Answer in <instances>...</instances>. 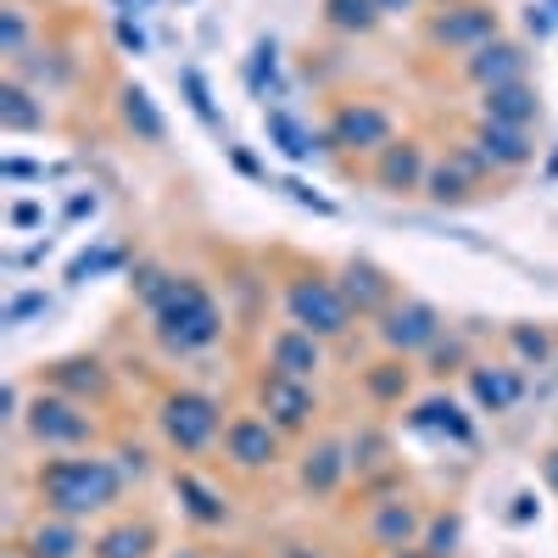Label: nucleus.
<instances>
[{
    "instance_id": "obj_1",
    "label": "nucleus",
    "mask_w": 558,
    "mask_h": 558,
    "mask_svg": "<svg viewBox=\"0 0 558 558\" xmlns=\"http://www.w3.org/2000/svg\"><path fill=\"white\" fill-rule=\"evenodd\" d=\"M123 463L96 458V452H57L34 470V497L45 502V514H62V520H96L107 508L123 502Z\"/></svg>"
},
{
    "instance_id": "obj_2",
    "label": "nucleus",
    "mask_w": 558,
    "mask_h": 558,
    "mask_svg": "<svg viewBox=\"0 0 558 558\" xmlns=\"http://www.w3.org/2000/svg\"><path fill=\"white\" fill-rule=\"evenodd\" d=\"M151 330L173 357H196V352H213L223 341V313H218V302L202 279L173 274V286L151 307Z\"/></svg>"
},
{
    "instance_id": "obj_3",
    "label": "nucleus",
    "mask_w": 558,
    "mask_h": 558,
    "mask_svg": "<svg viewBox=\"0 0 558 558\" xmlns=\"http://www.w3.org/2000/svg\"><path fill=\"white\" fill-rule=\"evenodd\" d=\"M157 425H162V441L179 452V458H202L213 441H223V402L213 391H196V386H179L157 402Z\"/></svg>"
},
{
    "instance_id": "obj_4",
    "label": "nucleus",
    "mask_w": 558,
    "mask_h": 558,
    "mask_svg": "<svg viewBox=\"0 0 558 558\" xmlns=\"http://www.w3.org/2000/svg\"><path fill=\"white\" fill-rule=\"evenodd\" d=\"M23 430L45 452H84L96 441V413H89V402H73L62 391H39L23 408Z\"/></svg>"
},
{
    "instance_id": "obj_5",
    "label": "nucleus",
    "mask_w": 558,
    "mask_h": 558,
    "mask_svg": "<svg viewBox=\"0 0 558 558\" xmlns=\"http://www.w3.org/2000/svg\"><path fill=\"white\" fill-rule=\"evenodd\" d=\"M286 318L296 324V330L318 336V341H341L352 330V302H347V291L336 286V279L296 274V279H286Z\"/></svg>"
},
{
    "instance_id": "obj_6",
    "label": "nucleus",
    "mask_w": 558,
    "mask_h": 558,
    "mask_svg": "<svg viewBox=\"0 0 558 558\" xmlns=\"http://www.w3.org/2000/svg\"><path fill=\"white\" fill-rule=\"evenodd\" d=\"M397 140V118L368 101V96H352L330 112V123H324V151H347V157H380L386 146Z\"/></svg>"
},
{
    "instance_id": "obj_7",
    "label": "nucleus",
    "mask_w": 558,
    "mask_h": 558,
    "mask_svg": "<svg viewBox=\"0 0 558 558\" xmlns=\"http://www.w3.org/2000/svg\"><path fill=\"white\" fill-rule=\"evenodd\" d=\"M279 452H286V430H279L268 413H235L223 425V458H229V470L263 475V470H274V463H279Z\"/></svg>"
},
{
    "instance_id": "obj_8",
    "label": "nucleus",
    "mask_w": 558,
    "mask_h": 558,
    "mask_svg": "<svg viewBox=\"0 0 558 558\" xmlns=\"http://www.w3.org/2000/svg\"><path fill=\"white\" fill-rule=\"evenodd\" d=\"M486 184H492V162L470 146V140H463V146H452L447 157L430 162L425 202H436V207H458V202H475Z\"/></svg>"
},
{
    "instance_id": "obj_9",
    "label": "nucleus",
    "mask_w": 558,
    "mask_h": 558,
    "mask_svg": "<svg viewBox=\"0 0 558 558\" xmlns=\"http://www.w3.org/2000/svg\"><path fill=\"white\" fill-rule=\"evenodd\" d=\"M375 330H380V341H386L391 357H413V352H430V347L441 341L447 318H441L430 302L402 296V302H391V307L375 318Z\"/></svg>"
},
{
    "instance_id": "obj_10",
    "label": "nucleus",
    "mask_w": 558,
    "mask_h": 558,
    "mask_svg": "<svg viewBox=\"0 0 558 558\" xmlns=\"http://www.w3.org/2000/svg\"><path fill=\"white\" fill-rule=\"evenodd\" d=\"M257 402H263V413H268L286 436H302L313 418H318V391H313V380H291V375H279V368H263Z\"/></svg>"
},
{
    "instance_id": "obj_11",
    "label": "nucleus",
    "mask_w": 558,
    "mask_h": 558,
    "mask_svg": "<svg viewBox=\"0 0 558 558\" xmlns=\"http://www.w3.org/2000/svg\"><path fill=\"white\" fill-rule=\"evenodd\" d=\"M430 151H425V140H413V134H402V140H391V146L375 157V184L386 196H425V179H430Z\"/></svg>"
},
{
    "instance_id": "obj_12",
    "label": "nucleus",
    "mask_w": 558,
    "mask_h": 558,
    "mask_svg": "<svg viewBox=\"0 0 558 558\" xmlns=\"http://www.w3.org/2000/svg\"><path fill=\"white\" fill-rule=\"evenodd\" d=\"M502 34V23H497V12L492 7H481V0H470V7H452V12H441L436 23H430V45L436 51H463V57H475L486 39H497Z\"/></svg>"
},
{
    "instance_id": "obj_13",
    "label": "nucleus",
    "mask_w": 558,
    "mask_h": 558,
    "mask_svg": "<svg viewBox=\"0 0 558 558\" xmlns=\"http://www.w3.org/2000/svg\"><path fill=\"white\" fill-rule=\"evenodd\" d=\"M525 68H531V57H525V45L520 39H486L475 57H463V78H470L475 89H497V84H520L525 78Z\"/></svg>"
},
{
    "instance_id": "obj_14",
    "label": "nucleus",
    "mask_w": 558,
    "mask_h": 558,
    "mask_svg": "<svg viewBox=\"0 0 558 558\" xmlns=\"http://www.w3.org/2000/svg\"><path fill=\"white\" fill-rule=\"evenodd\" d=\"M363 536H368V547H380V553L418 547V536H425V520H418V508H413L408 497H386V502L368 508Z\"/></svg>"
},
{
    "instance_id": "obj_15",
    "label": "nucleus",
    "mask_w": 558,
    "mask_h": 558,
    "mask_svg": "<svg viewBox=\"0 0 558 558\" xmlns=\"http://www.w3.org/2000/svg\"><path fill=\"white\" fill-rule=\"evenodd\" d=\"M470 146L492 162V173H520L525 162H536V140L531 129H508V123H475L470 129Z\"/></svg>"
},
{
    "instance_id": "obj_16",
    "label": "nucleus",
    "mask_w": 558,
    "mask_h": 558,
    "mask_svg": "<svg viewBox=\"0 0 558 558\" xmlns=\"http://www.w3.org/2000/svg\"><path fill=\"white\" fill-rule=\"evenodd\" d=\"M470 380V397L481 413H508L525 402V368H508V363H470L463 368Z\"/></svg>"
},
{
    "instance_id": "obj_17",
    "label": "nucleus",
    "mask_w": 558,
    "mask_h": 558,
    "mask_svg": "<svg viewBox=\"0 0 558 558\" xmlns=\"http://www.w3.org/2000/svg\"><path fill=\"white\" fill-rule=\"evenodd\" d=\"M347 475H352V452H347V441H336V436H318V441L302 452V470H296V481H302L307 497H336Z\"/></svg>"
},
{
    "instance_id": "obj_18",
    "label": "nucleus",
    "mask_w": 558,
    "mask_h": 558,
    "mask_svg": "<svg viewBox=\"0 0 558 558\" xmlns=\"http://www.w3.org/2000/svg\"><path fill=\"white\" fill-rule=\"evenodd\" d=\"M336 286L347 291V302H352V313H357V318H380V313L397 302L391 274H386V268H375V263H363V257H352V263L341 268Z\"/></svg>"
},
{
    "instance_id": "obj_19",
    "label": "nucleus",
    "mask_w": 558,
    "mask_h": 558,
    "mask_svg": "<svg viewBox=\"0 0 558 558\" xmlns=\"http://www.w3.org/2000/svg\"><path fill=\"white\" fill-rule=\"evenodd\" d=\"M263 134H268V146L286 162H313V151H324V134H313L286 101L263 107Z\"/></svg>"
},
{
    "instance_id": "obj_20",
    "label": "nucleus",
    "mask_w": 558,
    "mask_h": 558,
    "mask_svg": "<svg viewBox=\"0 0 558 558\" xmlns=\"http://www.w3.org/2000/svg\"><path fill=\"white\" fill-rule=\"evenodd\" d=\"M268 368H279V375H291V380H313L324 368V341L296 330V324H286V330L268 341Z\"/></svg>"
},
{
    "instance_id": "obj_21",
    "label": "nucleus",
    "mask_w": 558,
    "mask_h": 558,
    "mask_svg": "<svg viewBox=\"0 0 558 558\" xmlns=\"http://www.w3.org/2000/svg\"><path fill=\"white\" fill-rule=\"evenodd\" d=\"M481 118H486V123H508V129H531V123L542 118V96L531 89V78L481 89Z\"/></svg>"
},
{
    "instance_id": "obj_22",
    "label": "nucleus",
    "mask_w": 558,
    "mask_h": 558,
    "mask_svg": "<svg viewBox=\"0 0 558 558\" xmlns=\"http://www.w3.org/2000/svg\"><path fill=\"white\" fill-rule=\"evenodd\" d=\"M51 375V391L73 397V402H101L112 391V375H107V363L101 357H62L45 368Z\"/></svg>"
},
{
    "instance_id": "obj_23",
    "label": "nucleus",
    "mask_w": 558,
    "mask_h": 558,
    "mask_svg": "<svg viewBox=\"0 0 558 558\" xmlns=\"http://www.w3.org/2000/svg\"><path fill=\"white\" fill-rule=\"evenodd\" d=\"M23 558H78L89 542H84V531H78V520H62V514H45V520H34L28 531H23Z\"/></svg>"
},
{
    "instance_id": "obj_24",
    "label": "nucleus",
    "mask_w": 558,
    "mask_h": 558,
    "mask_svg": "<svg viewBox=\"0 0 558 558\" xmlns=\"http://www.w3.org/2000/svg\"><path fill=\"white\" fill-rule=\"evenodd\" d=\"M173 497L184 502V514H191L202 531L229 525V502H223V492H218V486H207L196 470H173Z\"/></svg>"
},
{
    "instance_id": "obj_25",
    "label": "nucleus",
    "mask_w": 558,
    "mask_h": 558,
    "mask_svg": "<svg viewBox=\"0 0 558 558\" xmlns=\"http://www.w3.org/2000/svg\"><path fill=\"white\" fill-rule=\"evenodd\" d=\"M151 547H157L151 520H118L89 542V558H151Z\"/></svg>"
},
{
    "instance_id": "obj_26",
    "label": "nucleus",
    "mask_w": 558,
    "mask_h": 558,
    "mask_svg": "<svg viewBox=\"0 0 558 558\" xmlns=\"http://www.w3.org/2000/svg\"><path fill=\"white\" fill-rule=\"evenodd\" d=\"M413 425H418V430H436V436H447V441H458V447H475L470 413H463V402H452V397H425V402L413 408Z\"/></svg>"
},
{
    "instance_id": "obj_27",
    "label": "nucleus",
    "mask_w": 558,
    "mask_h": 558,
    "mask_svg": "<svg viewBox=\"0 0 558 558\" xmlns=\"http://www.w3.org/2000/svg\"><path fill=\"white\" fill-rule=\"evenodd\" d=\"M118 112H123V129L140 140V146H162V140H168V123H162L157 101L140 84H123L118 89Z\"/></svg>"
},
{
    "instance_id": "obj_28",
    "label": "nucleus",
    "mask_w": 558,
    "mask_h": 558,
    "mask_svg": "<svg viewBox=\"0 0 558 558\" xmlns=\"http://www.w3.org/2000/svg\"><path fill=\"white\" fill-rule=\"evenodd\" d=\"M0 129L7 134L45 129V107L34 101V89H23V78H12V73H7V84H0Z\"/></svg>"
},
{
    "instance_id": "obj_29",
    "label": "nucleus",
    "mask_w": 558,
    "mask_h": 558,
    "mask_svg": "<svg viewBox=\"0 0 558 558\" xmlns=\"http://www.w3.org/2000/svg\"><path fill=\"white\" fill-rule=\"evenodd\" d=\"M246 89H252V96H257L263 107H274L279 96H286V84H279V45H274V39H257V45H252Z\"/></svg>"
},
{
    "instance_id": "obj_30",
    "label": "nucleus",
    "mask_w": 558,
    "mask_h": 558,
    "mask_svg": "<svg viewBox=\"0 0 558 558\" xmlns=\"http://www.w3.org/2000/svg\"><path fill=\"white\" fill-rule=\"evenodd\" d=\"M508 347L525 368H553L558 363V336L547 324H508Z\"/></svg>"
},
{
    "instance_id": "obj_31",
    "label": "nucleus",
    "mask_w": 558,
    "mask_h": 558,
    "mask_svg": "<svg viewBox=\"0 0 558 558\" xmlns=\"http://www.w3.org/2000/svg\"><path fill=\"white\" fill-rule=\"evenodd\" d=\"M363 391L375 397L380 408H391V402H408V391H413V375H408V363H402V357L368 363V368H363Z\"/></svg>"
},
{
    "instance_id": "obj_32",
    "label": "nucleus",
    "mask_w": 558,
    "mask_h": 558,
    "mask_svg": "<svg viewBox=\"0 0 558 558\" xmlns=\"http://www.w3.org/2000/svg\"><path fill=\"white\" fill-rule=\"evenodd\" d=\"M386 12L375 7V0H324V23H330L336 34H368Z\"/></svg>"
},
{
    "instance_id": "obj_33",
    "label": "nucleus",
    "mask_w": 558,
    "mask_h": 558,
    "mask_svg": "<svg viewBox=\"0 0 558 558\" xmlns=\"http://www.w3.org/2000/svg\"><path fill=\"white\" fill-rule=\"evenodd\" d=\"M112 268H123V246L101 241L96 252H78V257L68 263V286H84V279H101V274H112Z\"/></svg>"
},
{
    "instance_id": "obj_34",
    "label": "nucleus",
    "mask_w": 558,
    "mask_h": 558,
    "mask_svg": "<svg viewBox=\"0 0 558 558\" xmlns=\"http://www.w3.org/2000/svg\"><path fill=\"white\" fill-rule=\"evenodd\" d=\"M458 542H463V520H458V514H447V508H441L436 520H425V536H418V547H425L430 558H452V553H458Z\"/></svg>"
},
{
    "instance_id": "obj_35",
    "label": "nucleus",
    "mask_w": 558,
    "mask_h": 558,
    "mask_svg": "<svg viewBox=\"0 0 558 558\" xmlns=\"http://www.w3.org/2000/svg\"><path fill=\"white\" fill-rule=\"evenodd\" d=\"M347 452H352V470H357V475H368V470H386L391 441H386L380 430H357V436L347 441Z\"/></svg>"
},
{
    "instance_id": "obj_36",
    "label": "nucleus",
    "mask_w": 558,
    "mask_h": 558,
    "mask_svg": "<svg viewBox=\"0 0 558 558\" xmlns=\"http://www.w3.org/2000/svg\"><path fill=\"white\" fill-rule=\"evenodd\" d=\"M179 89H184V101H191V112H196L207 129H223V118H218V107H213V89H207V78H202L196 68H179Z\"/></svg>"
},
{
    "instance_id": "obj_37",
    "label": "nucleus",
    "mask_w": 558,
    "mask_h": 558,
    "mask_svg": "<svg viewBox=\"0 0 558 558\" xmlns=\"http://www.w3.org/2000/svg\"><path fill=\"white\" fill-rule=\"evenodd\" d=\"M23 45H28V12L23 7H0V57L23 62Z\"/></svg>"
},
{
    "instance_id": "obj_38",
    "label": "nucleus",
    "mask_w": 558,
    "mask_h": 558,
    "mask_svg": "<svg viewBox=\"0 0 558 558\" xmlns=\"http://www.w3.org/2000/svg\"><path fill=\"white\" fill-rule=\"evenodd\" d=\"M129 286H134V296L140 302H146V313L162 302V291L173 286V274L162 268V263H134V279H129Z\"/></svg>"
},
{
    "instance_id": "obj_39",
    "label": "nucleus",
    "mask_w": 558,
    "mask_h": 558,
    "mask_svg": "<svg viewBox=\"0 0 558 558\" xmlns=\"http://www.w3.org/2000/svg\"><path fill=\"white\" fill-rule=\"evenodd\" d=\"M39 313H51V296L45 291H17L7 307H0V324H7V330H23V324L39 318Z\"/></svg>"
},
{
    "instance_id": "obj_40",
    "label": "nucleus",
    "mask_w": 558,
    "mask_h": 558,
    "mask_svg": "<svg viewBox=\"0 0 558 558\" xmlns=\"http://www.w3.org/2000/svg\"><path fill=\"white\" fill-rule=\"evenodd\" d=\"M279 191H286V196H291L296 207H313L318 218H336V202H330V196H318L313 184H302L296 173H286V179H279Z\"/></svg>"
},
{
    "instance_id": "obj_41",
    "label": "nucleus",
    "mask_w": 558,
    "mask_h": 558,
    "mask_svg": "<svg viewBox=\"0 0 558 558\" xmlns=\"http://www.w3.org/2000/svg\"><path fill=\"white\" fill-rule=\"evenodd\" d=\"M452 368H470V347H463L458 336L430 347V375H452Z\"/></svg>"
},
{
    "instance_id": "obj_42",
    "label": "nucleus",
    "mask_w": 558,
    "mask_h": 558,
    "mask_svg": "<svg viewBox=\"0 0 558 558\" xmlns=\"http://www.w3.org/2000/svg\"><path fill=\"white\" fill-rule=\"evenodd\" d=\"M223 151H229V162H235V168H241L246 179H257V184H268V168H263V162H257V157H252L246 146H235V140H229V146H223Z\"/></svg>"
},
{
    "instance_id": "obj_43",
    "label": "nucleus",
    "mask_w": 558,
    "mask_h": 558,
    "mask_svg": "<svg viewBox=\"0 0 558 558\" xmlns=\"http://www.w3.org/2000/svg\"><path fill=\"white\" fill-rule=\"evenodd\" d=\"M112 34H118V45H123V51H146V34H140V23H129L123 12H118V23H112Z\"/></svg>"
},
{
    "instance_id": "obj_44",
    "label": "nucleus",
    "mask_w": 558,
    "mask_h": 558,
    "mask_svg": "<svg viewBox=\"0 0 558 558\" xmlns=\"http://www.w3.org/2000/svg\"><path fill=\"white\" fill-rule=\"evenodd\" d=\"M146 458H151L146 447H129V441L118 447V463H123V475H134V481H140V475H146V470H151V463H146Z\"/></svg>"
},
{
    "instance_id": "obj_45",
    "label": "nucleus",
    "mask_w": 558,
    "mask_h": 558,
    "mask_svg": "<svg viewBox=\"0 0 558 558\" xmlns=\"http://www.w3.org/2000/svg\"><path fill=\"white\" fill-rule=\"evenodd\" d=\"M39 223H45L39 202H12V229H39Z\"/></svg>"
},
{
    "instance_id": "obj_46",
    "label": "nucleus",
    "mask_w": 558,
    "mask_h": 558,
    "mask_svg": "<svg viewBox=\"0 0 558 558\" xmlns=\"http://www.w3.org/2000/svg\"><path fill=\"white\" fill-rule=\"evenodd\" d=\"M23 391L17 386H7V391H0V418H7V425H23Z\"/></svg>"
},
{
    "instance_id": "obj_47",
    "label": "nucleus",
    "mask_w": 558,
    "mask_h": 558,
    "mask_svg": "<svg viewBox=\"0 0 558 558\" xmlns=\"http://www.w3.org/2000/svg\"><path fill=\"white\" fill-rule=\"evenodd\" d=\"M553 23H558V17H553V7H531V12H525V28H531L536 39H542V34H553Z\"/></svg>"
},
{
    "instance_id": "obj_48",
    "label": "nucleus",
    "mask_w": 558,
    "mask_h": 558,
    "mask_svg": "<svg viewBox=\"0 0 558 558\" xmlns=\"http://www.w3.org/2000/svg\"><path fill=\"white\" fill-rule=\"evenodd\" d=\"M531 502H536L531 492H525V497H514V508H508V520H514V525H531V520H536V508H531Z\"/></svg>"
},
{
    "instance_id": "obj_49",
    "label": "nucleus",
    "mask_w": 558,
    "mask_h": 558,
    "mask_svg": "<svg viewBox=\"0 0 558 558\" xmlns=\"http://www.w3.org/2000/svg\"><path fill=\"white\" fill-rule=\"evenodd\" d=\"M96 207H101L96 196H73L68 202V218H96Z\"/></svg>"
},
{
    "instance_id": "obj_50",
    "label": "nucleus",
    "mask_w": 558,
    "mask_h": 558,
    "mask_svg": "<svg viewBox=\"0 0 558 558\" xmlns=\"http://www.w3.org/2000/svg\"><path fill=\"white\" fill-rule=\"evenodd\" d=\"M375 7H380V12L391 17V12H413V0H375Z\"/></svg>"
},
{
    "instance_id": "obj_51",
    "label": "nucleus",
    "mask_w": 558,
    "mask_h": 558,
    "mask_svg": "<svg viewBox=\"0 0 558 558\" xmlns=\"http://www.w3.org/2000/svg\"><path fill=\"white\" fill-rule=\"evenodd\" d=\"M542 179H547V184L558 179V140H553V157H547V168H542Z\"/></svg>"
},
{
    "instance_id": "obj_52",
    "label": "nucleus",
    "mask_w": 558,
    "mask_h": 558,
    "mask_svg": "<svg viewBox=\"0 0 558 558\" xmlns=\"http://www.w3.org/2000/svg\"><path fill=\"white\" fill-rule=\"evenodd\" d=\"M386 558H430L425 547H397V553H386Z\"/></svg>"
},
{
    "instance_id": "obj_53",
    "label": "nucleus",
    "mask_w": 558,
    "mask_h": 558,
    "mask_svg": "<svg viewBox=\"0 0 558 558\" xmlns=\"http://www.w3.org/2000/svg\"><path fill=\"white\" fill-rule=\"evenodd\" d=\"M279 558H318V553H307V547H296V542H286V553Z\"/></svg>"
},
{
    "instance_id": "obj_54",
    "label": "nucleus",
    "mask_w": 558,
    "mask_h": 558,
    "mask_svg": "<svg viewBox=\"0 0 558 558\" xmlns=\"http://www.w3.org/2000/svg\"><path fill=\"white\" fill-rule=\"evenodd\" d=\"M547 475H553V481H558V452H553V458H547Z\"/></svg>"
},
{
    "instance_id": "obj_55",
    "label": "nucleus",
    "mask_w": 558,
    "mask_h": 558,
    "mask_svg": "<svg viewBox=\"0 0 558 558\" xmlns=\"http://www.w3.org/2000/svg\"><path fill=\"white\" fill-rule=\"evenodd\" d=\"M179 558H202V553H179Z\"/></svg>"
},
{
    "instance_id": "obj_56",
    "label": "nucleus",
    "mask_w": 558,
    "mask_h": 558,
    "mask_svg": "<svg viewBox=\"0 0 558 558\" xmlns=\"http://www.w3.org/2000/svg\"><path fill=\"white\" fill-rule=\"evenodd\" d=\"M553 368H558V363H553Z\"/></svg>"
}]
</instances>
